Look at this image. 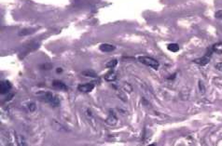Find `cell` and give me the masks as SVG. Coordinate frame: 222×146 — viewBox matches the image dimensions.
Returning a JSON list of instances; mask_svg holds the SVG:
<instances>
[{
    "label": "cell",
    "mask_w": 222,
    "mask_h": 146,
    "mask_svg": "<svg viewBox=\"0 0 222 146\" xmlns=\"http://www.w3.org/2000/svg\"><path fill=\"white\" fill-rule=\"evenodd\" d=\"M43 95H44L43 100H44L45 102L50 103V104L53 105V106H59V105H60V102H59L58 97L54 96L52 93H50V92H46V93H44Z\"/></svg>",
    "instance_id": "7a4b0ae2"
},
{
    "label": "cell",
    "mask_w": 222,
    "mask_h": 146,
    "mask_svg": "<svg viewBox=\"0 0 222 146\" xmlns=\"http://www.w3.org/2000/svg\"><path fill=\"white\" fill-rule=\"evenodd\" d=\"M94 88V85L92 84V83H87V84H82V85H79L78 87V89L81 92H85V93H88V92H91L92 89Z\"/></svg>",
    "instance_id": "277c9868"
},
{
    "label": "cell",
    "mask_w": 222,
    "mask_h": 146,
    "mask_svg": "<svg viewBox=\"0 0 222 146\" xmlns=\"http://www.w3.org/2000/svg\"><path fill=\"white\" fill-rule=\"evenodd\" d=\"M118 64V61L117 60H111V61H109L108 63H105V67L106 68H114V67H116V65Z\"/></svg>",
    "instance_id": "4fadbf2b"
},
{
    "label": "cell",
    "mask_w": 222,
    "mask_h": 146,
    "mask_svg": "<svg viewBox=\"0 0 222 146\" xmlns=\"http://www.w3.org/2000/svg\"><path fill=\"white\" fill-rule=\"evenodd\" d=\"M99 50L103 52H111V51H113L116 50V47L113 46V45H111V44H107V43H105V44H102L100 45L99 47Z\"/></svg>",
    "instance_id": "3957f363"
},
{
    "label": "cell",
    "mask_w": 222,
    "mask_h": 146,
    "mask_svg": "<svg viewBox=\"0 0 222 146\" xmlns=\"http://www.w3.org/2000/svg\"><path fill=\"white\" fill-rule=\"evenodd\" d=\"M167 48H168L170 51H172V52H177V51H179V46H178L177 44H176V43H172V44H169V45H168Z\"/></svg>",
    "instance_id": "8fae6325"
},
{
    "label": "cell",
    "mask_w": 222,
    "mask_h": 146,
    "mask_svg": "<svg viewBox=\"0 0 222 146\" xmlns=\"http://www.w3.org/2000/svg\"><path fill=\"white\" fill-rule=\"evenodd\" d=\"M216 68L218 71H222V63H216Z\"/></svg>",
    "instance_id": "2e32d148"
},
{
    "label": "cell",
    "mask_w": 222,
    "mask_h": 146,
    "mask_svg": "<svg viewBox=\"0 0 222 146\" xmlns=\"http://www.w3.org/2000/svg\"><path fill=\"white\" fill-rule=\"evenodd\" d=\"M212 51L217 54L222 53V43H216L212 47Z\"/></svg>",
    "instance_id": "30bf717a"
},
{
    "label": "cell",
    "mask_w": 222,
    "mask_h": 146,
    "mask_svg": "<svg viewBox=\"0 0 222 146\" xmlns=\"http://www.w3.org/2000/svg\"><path fill=\"white\" fill-rule=\"evenodd\" d=\"M117 121H118V119H117L115 114H114L112 111H111V115H110L109 117L105 120V123H106L107 125H109V126H114V125L117 124Z\"/></svg>",
    "instance_id": "9c48e42d"
},
{
    "label": "cell",
    "mask_w": 222,
    "mask_h": 146,
    "mask_svg": "<svg viewBox=\"0 0 222 146\" xmlns=\"http://www.w3.org/2000/svg\"><path fill=\"white\" fill-rule=\"evenodd\" d=\"M137 60H138L141 63H143V64H145V65H147V66H148V67H150V68H152V69H154V70H158V69H159V66H160L159 62L156 61L155 59L151 58V57L140 56V57L137 58Z\"/></svg>",
    "instance_id": "6da1fadb"
},
{
    "label": "cell",
    "mask_w": 222,
    "mask_h": 146,
    "mask_svg": "<svg viewBox=\"0 0 222 146\" xmlns=\"http://www.w3.org/2000/svg\"><path fill=\"white\" fill-rule=\"evenodd\" d=\"M28 107H29V111H30V112H34V111L36 109V106L35 105V103H30V104L28 105Z\"/></svg>",
    "instance_id": "9a60e30c"
},
{
    "label": "cell",
    "mask_w": 222,
    "mask_h": 146,
    "mask_svg": "<svg viewBox=\"0 0 222 146\" xmlns=\"http://www.w3.org/2000/svg\"><path fill=\"white\" fill-rule=\"evenodd\" d=\"M210 58H211V53H209L208 55L205 54L203 57H202L200 59H196L194 61V63H197V64H200V65H205L210 62Z\"/></svg>",
    "instance_id": "8992f818"
},
{
    "label": "cell",
    "mask_w": 222,
    "mask_h": 146,
    "mask_svg": "<svg viewBox=\"0 0 222 146\" xmlns=\"http://www.w3.org/2000/svg\"><path fill=\"white\" fill-rule=\"evenodd\" d=\"M117 79V74L114 71H110L105 74V80L107 82H113Z\"/></svg>",
    "instance_id": "ba28073f"
},
{
    "label": "cell",
    "mask_w": 222,
    "mask_h": 146,
    "mask_svg": "<svg viewBox=\"0 0 222 146\" xmlns=\"http://www.w3.org/2000/svg\"><path fill=\"white\" fill-rule=\"evenodd\" d=\"M82 75L84 76H89V77H97V75L95 72L92 71V70H87V71H84L82 72Z\"/></svg>",
    "instance_id": "7c38bea8"
},
{
    "label": "cell",
    "mask_w": 222,
    "mask_h": 146,
    "mask_svg": "<svg viewBox=\"0 0 222 146\" xmlns=\"http://www.w3.org/2000/svg\"><path fill=\"white\" fill-rule=\"evenodd\" d=\"M215 17H216V19L222 20V10H217V11L215 13Z\"/></svg>",
    "instance_id": "5bb4252c"
},
{
    "label": "cell",
    "mask_w": 222,
    "mask_h": 146,
    "mask_svg": "<svg viewBox=\"0 0 222 146\" xmlns=\"http://www.w3.org/2000/svg\"><path fill=\"white\" fill-rule=\"evenodd\" d=\"M52 86L55 87V88H57V89H60V90H64V91H66L68 89L67 86L63 83L62 81H59V80H54L52 82Z\"/></svg>",
    "instance_id": "52a82bcc"
},
{
    "label": "cell",
    "mask_w": 222,
    "mask_h": 146,
    "mask_svg": "<svg viewBox=\"0 0 222 146\" xmlns=\"http://www.w3.org/2000/svg\"><path fill=\"white\" fill-rule=\"evenodd\" d=\"M11 89V84L9 81H2L1 85H0V92L1 94H6Z\"/></svg>",
    "instance_id": "5b68a950"
}]
</instances>
